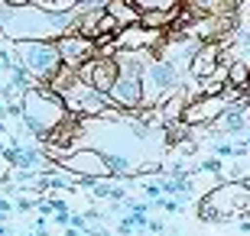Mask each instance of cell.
Segmentation results:
<instances>
[{"label":"cell","instance_id":"obj_1","mask_svg":"<svg viewBox=\"0 0 250 236\" xmlns=\"http://www.w3.org/2000/svg\"><path fill=\"white\" fill-rule=\"evenodd\" d=\"M20 104H23L20 123H23V129H26L29 136H36V139L52 136L65 120L72 117V113L65 110L62 97H59L49 84H33L29 91L20 94Z\"/></svg>","mask_w":250,"mask_h":236},{"label":"cell","instance_id":"obj_2","mask_svg":"<svg viewBox=\"0 0 250 236\" xmlns=\"http://www.w3.org/2000/svg\"><path fill=\"white\" fill-rule=\"evenodd\" d=\"M247 210H250V188L241 178L237 182H218L211 191H205L198 198V214H202L205 223L244 217Z\"/></svg>","mask_w":250,"mask_h":236},{"label":"cell","instance_id":"obj_3","mask_svg":"<svg viewBox=\"0 0 250 236\" xmlns=\"http://www.w3.org/2000/svg\"><path fill=\"white\" fill-rule=\"evenodd\" d=\"M176 91H186V68L153 52V58L143 65V107H159Z\"/></svg>","mask_w":250,"mask_h":236},{"label":"cell","instance_id":"obj_4","mask_svg":"<svg viewBox=\"0 0 250 236\" xmlns=\"http://www.w3.org/2000/svg\"><path fill=\"white\" fill-rule=\"evenodd\" d=\"M13 58H17L26 74L36 84H49L62 68L59 49L52 39H26V42H13Z\"/></svg>","mask_w":250,"mask_h":236},{"label":"cell","instance_id":"obj_5","mask_svg":"<svg viewBox=\"0 0 250 236\" xmlns=\"http://www.w3.org/2000/svg\"><path fill=\"white\" fill-rule=\"evenodd\" d=\"M59 97H62L65 110L72 113V117H84V120H94V117H101L104 110L111 107V100L104 97L101 91H94L91 84H84L78 74H72L68 81L59 88Z\"/></svg>","mask_w":250,"mask_h":236},{"label":"cell","instance_id":"obj_6","mask_svg":"<svg viewBox=\"0 0 250 236\" xmlns=\"http://www.w3.org/2000/svg\"><path fill=\"white\" fill-rule=\"evenodd\" d=\"M228 107H231V100L224 97V94H195L186 104L179 123H182V127H208V123H214Z\"/></svg>","mask_w":250,"mask_h":236},{"label":"cell","instance_id":"obj_7","mask_svg":"<svg viewBox=\"0 0 250 236\" xmlns=\"http://www.w3.org/2000/svg\"><path fill=\"white\" fill-rule=\"evenodd\" d=\"M56 165L62 168V172H68V175H78V178H111L104 155L98 152L94 145H82V149H75L72 155L59 159Z\"/></svg>","mask_w":250,"mask_h":236},{"label":"cell","instance_id":"obj_8","mask_svg":"<svg viewBox=\"0 0 250 236\" xmlns=\"http://www.w3.org/2000/svg\"><path fill=\"white\" fill-rule=\"evenodd\" d=\"M75 74L82 78L84 84H91L94 91L107 94L111 84L117 81V58H104V55H91L88 62H82L75 68Z\"/></svg>","mask_w":250,"mask_h":236},{"label":"cell","instance_id":"obj_9","mask_svg":"<svg viewBox=\"0 0 250 236\" xmlns=\"http://www.w3.org/2000/svg\"><path fill=\"white\" fill-rule=\"evenodd\" d=\"M117 49L121 52H156L159 42L166 39V33H159V29H146V26H124L117 33Z\"/></svg>","mask_w":250,"mask_h":236},{"label":"cell","instance_id":"obj_10","mask_svg":"<svg viewBox=\"0 0 250 236\" xmlns=\"http://www.w3.org/2000/svg\"><path fill=\"white\" fill-rule=\"evenodd\" d=\"M52 42H56L59 58H62L65 68H78L82 62H88V58L94 55V42L84 39V36H78V33H65V36L52 39Z\"/></svg>","mask_w":250,"mask_h":236},{"label":"cell","instance_id":"obj_11","mask_svg":"<svg viewBox=\"0 0 250 236\" xmlns=\"http://www.w3.org/2000/svg\"><path fill=\"white\" fill-rule=\"evenodd\" d=\"M221 55H224V42L221 39H211V42H202V46L195 49L192 62H188V74H192L195 81H202L208 74L221 65Z\"/></svg>","mask_w":250,"mask_h":236},{"label":"cell","instance_id":"obj_12","mask_svg":"<svg viewBox=\"0 0 250 236\" xmlns=\"http://www.w3.org/2000/svg\"><path fill=\"white\" fill-rule=\"evenodd\" d=\"M107 17H114V23H117V26H137L140 23V10L133 7V3H130V0H107Z\"/></svg>","mask_w":250,"mask_h":236},{"label":"cell","instance_id":"obj_13","mask_svg":"<svg viewBox=\"0 0 250 236\" xmlns=\"http://www.w3.org/2000/svg\"><path fill=\"white\" fill-rule=\"evenodd\" d=\"M195 88H198V94H224V88H228V65L221 62L208 78L195 81Z\"/></svg>","mask_w":250,"mask_h":236},{"label":"cell","instance_id":"obj_14","mask_svg":"<svg viewBox=\"0 0 250 236\" xmlns=\"http://www.w3.org/2000/svg\"><path fill=\"white\" fill-rule=\"evenodd\" d=\"M133 7L140 10V13H149V10H176V7H182V0H130Z\"/></svg>","mask_w":250,"mask_h":236},{"label":"cell","instance_id":"obj_15","mask_svg":"<svg viewBox=\"0 0 250 236\" xmlns=\"http://www.w3.org/2000/svg\"><path fill=\"white\" fill-rule=\"evenodd\" d=\"M195 172H205V175H214V178H218V172H224V165H221V159H218V155H211V159H205Z\"/></svg>","mask_w":250,"mask_h":236},{"label":"cell","instance_id":"obj_16","mask_svg":"<svg viewBox=\"0 0 250 236\" xmlns=\"http://www.w3.org/2000/svg\"><path fill=\"white\" fill-rule=\"evenodd\" d=\"M211 152L218 155V159H231V155H234V145H228V143H214V145H211Z\"/></svg>","mask_w":250,"mask_h":236},{"label":"cell","instance_id":"obj_17","mask_svg":"<svg viewBox=\"0 0 250 236\" xmlns=\"http://www.w3.org/2000/svg\"><path fill=\"white\" fill-rule=\"evenodd\" d=\"M33 233H42V236H49V220L39 214L36 220H33Z\"/></svg>","mask_w":250,"mask_h":236},{"label":"cell","instance_id":"obj_18","mask_svg":"<svg viewBox=\"0 0 250 236\" xmlns=\"http://www.w3.org/2000/svg\"><path fill=\"white\" fill-rule=\"evenodd\" d=\"M13 210H17V207H13V200H10V198H0V217L7 220L10 214H13Z\"/></svg>","mask_w":250,"mask_h":236},{"label":"cell","instance_id":"obj_19","mask_svg":"<svg viewBox=\"0 0 250 236\" xmlns=\"http://www.w3.org/2000/svg\"><path fill=\"white\" fill-rule=\"evenodd\" d=\"M0 223H7V220H3V217H0Z\"/></svg>","mask_w":250,"mask_h":236}]
</instances>
